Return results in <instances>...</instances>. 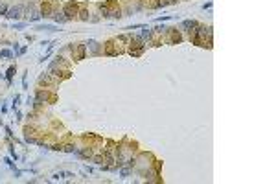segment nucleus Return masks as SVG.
I'll list each match as a JSON object with an SVG mask.
<instances>
[{
  "label": "nucleus",
  "mask_w": 276,
  "mask_h": 184,
  "mask_svg": "<svg viewBox=\"0 0 276 184\" xmlns=\"http://www.w3.org/2000/svg\"><path fill=\"white\" fill-rule=\"evenodd\" d=\"M191 43L203 48H212V28L197 26L191 31Z\"/></svg>",
  "instance_id": "f257e3e1"
},
{
  "label": "nucleus",
  "mask_w": 276,
  "mask_h": 184,
  "mask_svg": "<svg viewBox=\"0 0 276 184\" xmlns=\"http://www.w3.org/2000/svg\"><path fill=\"white\" fill-rule=\"evenodd\" d=\"M78 11H79V4L78 2H66L63 6V15L66 17V20H72L74 17L78 15Z\"/></svg>",
  "instance_id": "f03ea898"
},
{
  "label": "nucleus",
  "mask_w": 276,
  "mask_h": 184,
  "mask_svg": "<svg viewBox=\"0 0 276 184\" xmlns=\"http://www.w3.org/2000/svg\"><path fill=\"white\" fill-rule=\"evenodd\" d=\"M55 6H57V0H44V4H43V11H41V15L44 17H52L55 15Z\"/></svg>",
  "instance_id": "7ed1b4c3"
},
{
  "label": "nucleus",
  "mask_w": 276,
  "mask_h": 184,
  "mask_svg": "<svg viewBox=\"0 0 276 184\" xmlns=\"http://www.w3.org/2000/svg\"><path fill=\"white\" fill-rule=\"evenodd\" d=\"M168 33H170V39H168L170 44H179V43H182V37H180V33L177 31V28H168Z\"/></svg>",
  "instance_id": "20e7f679"
},
{
  "label": "nucleus",
  "mask_w": 276,
  "mask_h": 184,
  "mask_svg": "<svg viewBox=\"0 0 276 184\" xmlns=\"http://www.w3.org/2000/svg\"><path fill=\"white\" fill-rule=\"evenodd\" d=\"M20 15H22V6H13V7H7V13H6L7 19L17 20V19H20Z\"/></svg>",
  "instance_id": "39448f33"
},
{
  "label": "nucleus",
  "mask_w": 276,
  "mask_h": 184,
  "mask_svg": "<svg viewBox=\"0 0 276 184\" xmlns=\"http://www.w3.org/2000/svg\"><path fill=\"white\" fill-rule=\"evenodd\" d=\"M105 55H118V54H122V50L120 48H116V41H109V43L105 44Z\"/></svg>",
  "instance_id": "423d86ee"
},
{
  "label": "nucleus",
  "mask_w": 276,
  "mask_h": 184,
  "mask_svg": "<svg viewBox=\"0 0 276 184\" xmlns=\"http://www.w3.org/2000/svg\"><path fill=\"white\" fill-rule=\"evenodd\" d=\"M85 44H87V48L90 50V54H92V55H99V54H101V50H103L101 44L96 43V41H87Z\"/></svg>",
  "instance_id": "0eeeda50"
},
{
  "label": "nucleus",
  "mask_w": 276,
  "mask_h": 184,
  "mask_svg": "<svg viewBox=\"0 0 276 184\" xmlns=\"http://www.w3.org/2000/svg\"><path fill=\"white\" fill-rule=\"evenodd\" d=\"M199 26V22L197 20H193V19H190V20H182V24H180V30H184V31H193L195 28Z\"/></svg>",
  "instance_id": "6e6552de"
},
{
  "label": "nucleus",
  "mask_w": 276,
  "mask_h": 184,
  "mask_svg": "<svg viewBox=\"0 0 276 184\" xmlns=\"http://www.w3.org/2000/svg\"><path fill=\"white\" fill-rule=\"evenodd\" d=\"M85 54H87V44H85V43H81V44L76 46V57H74V59H76V61L85 59Z\"/></svg>",
  "instance_id": "1a4fd4ad"
},
{
  "label": "nucleus",
  "mask_w": 276,
  "mask_h": 184,
  "mask_svg": "<svg viewBox=\"0 0 276 184\" xmlns=\"http://www.w3.org/2000/svg\"><path fill=\"white\" fill-rule=\"evenodd\" d=\"M112 2H114V0H109V2H105V4H99V11H101V15L105 17V19L111 17V6H112Z\"/></svg>",
  "instance_id": "9d476101"
},
{
  "label": "nucleus",
  "mask_w": 276,
  "mask_h": 184,
  "mask_svg": "<svg viewBox=\"0 0 276 184\" xmlns=\"http://www.w3.org/2000/svg\"><path fill=\"white\" fill-rule=\"evenodd\" d=\"M15 72H17V66H15V64H11L9 68L6 70V74H4V78L7 79V85H11V81H13V76H15Z\"/></svg>",
  "instance_id": "9b49d317"
},
{
  "label": "nucleus",
  "mask_w": 276,
  "mask_h": 184,
  "mask_svg": "<svg viewBox=\"0 0 276 184\" xmlns=\"http://www.w3.org/2000/svg\"><path fill=\"white\" fill-rule=\"evenodd\" d=\"M72 177H74V173H70V171H57V173L52 175L54 180H59V179H72Z\"/></svg>",
  "instance_id": "f8f14e48"
},
{
  "label": "nucleus",
  "mask_w": 276,
  "mask_h": 184,
  "mask_svg": "<svg viewBox=\"0 0 276 184\" xmlns=\"http://www.w3.org/2000/svg\"><path fill=\"white\" fill-rule=\"evenodd\" d=\"M74 155H78V156H81V158H90L92 156V149L90 147H85V149H78Z\"/></svg>",
  "instance_id": "ddd939ff"
},
{
  "label": "nucleus",
  "mask_w": 276,
  "mask_h": 184,
  "mask_svg": "<svg viewBox=\"0 0 276 184\" xmlns=\"http://www.w3.org/2000/svg\"><path fill=\"white\" fill-rule=\"evenodd\" d=\"M78 15H79V19H81V20H88V19H90V13H88V9H87V6H85V4L81 6V9L78 11Z\"/></svg>",
  "instance_id": "4468645a"
},
{
  "label": "nucleus",
  "mask_w": 276,
  "mask_h": 184,
  "mask_svg": "<svg viewBox=\"0 0 276 184\" xmlns=\"http://www.w3.org/2000/svg\"><path fill=\"white\" fill-rule=\"evenodd\" d=\"M39 31H57V26H54V24H41V26H37Z\"/></svg>",
  "instance_id": "2eb2a0df"
},
{
  "label": "nucleus",
  "mask_w": 276,
  "mask_h": 184,
  "mask_svg": "<svg viewBox=\"0 0 276 184\" xmlns=\"http://www.w3.org/2000/svg\"><path fill=\"white\" fill-rule=\"evenodd\" d=\"M13 52L11 50H0V59H11Z\"/></svg>",
  "instance_id": "dca6fc26"
},
{
  "label": "nucleus",
  "mask_w": 276,
  "mask_h": 184,
  "mask_svg": "<svg viewBox=\"0 0 276 184\" xmlns=\"http://www.w3.org/2000/svg\"><path fill=\"white\" fill-rule=\"evenodd\" d=\"M63 151H66V153H76L78 147L74 146V144H66V146H63Z\"/></svg>",
  "instance_id": "f3484780"
},
{
  "label": "nucleus",
  "mask_w": 276,
  "mask_h": 184,
  "mask_svg": "<svg viewBox=\"0 0 276 184\" xmlns=\"http://www.w3.org/2000/svg\"><path fill=\"white\" fill-rule=\"evenodd\" d=\"M92 162H94V164H98V166H101V164L105 162V156H103V153H101V155H98V156H94V158H92Z\"/></svg>",
  "instance_id": "a211bd4d"
},
{
  "label": "nucleus",
  "mask_w": 276,
  "mask_h": 184,
  "mask_svg": "<svg viewBox=\"0 0 276 184\" xmlns=\"http://www.w3.org/2000/svg\"><path fill=\"white\" fill-rule=\"evenodd\" d=\"M166 6H170V0H156L153 4V7H166Z\"/></svg>",
  "instance_id": "6ab92c4d"
},
{
  "label": "nucleus",
  "mask_w": 276,
  "mask_h": 184,
  "mask_svg": "<svg viewBox=\"0 0 276 184\" xmlns=\"http://www.w3.org/2000/svg\"><path fill=\"white\" fill-rule=\"evenodd\" d=\"M55 22H59V24H64V22H68L66 20V17L63 13H55Z\"/></svg>",
  "instance_id": "aec40b11"
},
{
  "label": "nucleus",
  "mask_w": 276,
  "mask_h": 184,
  "mask_svg": "<svg viewBox=\"0 0 276 184\" xmlns=\"http://www.w3.org/2000/svg\"><path fill=\"white\" fill-rule=\"evenodd\" d=\"M20 103V96H15L13 98V111H17V105Z\"/></svg>",
  "instance_id": "412c9836"
},
{
  "label": "nucleus",
  "mask_w": 276,
  "mask_h": 184,
  "mask_svg": "<svg viewBox=\"0 0 276 184\" xmlns=\"http://www.w3.org/2000/svg\"><path fill=\"white\" fill-rule=\"evenodd\" d=\"M127 175H129V166H127V168H123V170L120 171V177H122V179H125Z\"/></svg>",
  "instance_id": "4be33fe9"
},
{
  "label": "nucleus",
  "mask_w": 276,
  "mask_h": 184,
  "mask_svg": "<svg viewBox=\"0 0 276 184\" xmlns=\"http://www.w3.org/2000/svg\"><path fill=\"white\" fill-rule=\"evenodd\" d=\"M13 28L15 30H22V28H26V24L24 22H17V24H13Z\"/></svg>",
  "instance_id": "5701e85b"
},
{
  "label": "nucleus",
  "mask_w": 276,
  "mask_h": 184,
  "mask_svg": "<svg viewBox=\"0 0 276 184\" xmlns=\"http://www.w3.org/2000/svg\"><path fill=\"white\" fill-rule=\"evenodd\" d=\"M4 162H6L7 166H9L11 170H15V166H13V162H11V158H9V156H6V158H4Z\"/></svg>",
  "instance_id": "b1692460"
},
{
  "label": "nucleus",
  "mask_w": 276,
  "mask_h": 184,
  "mask_svg": "<svg viewBox=\"0 0 276 184\" xmlns=\"http://www.w3.org/2000/svg\"><path fill=\"white\" fill-rule=\"evenodd\" d=\"M26 52H28V48H26V46H22V48L19 50V55H24V54H26Z\"/></svg>",
  "instance_id": "393cba45"
},
{
  "label": "nucleus",
  "mask_w": 276,
  "mask_h": 184,
  "mask_svg": "<svg viewBox=\"0 0 276 184\" xmlns=\"http://www.w3.org/2000/svg\"><path fill=\"white\" fill-rule=\"evenodd\" d=\"M210 7H212V2H208V4L203 6V9H210Z\"/></svg>",
  "instance_id": "a878e982"
},
{
  "label": "nucleus",
  "mask_w": 276,
  "mask_h": 184,
  "mask_svg": "<svg viewBox=\"0 0 276 184\" xmlns=\"http://www.w3.org/2000/svg\"><path fill=\"white\" fill-rule=\"evenodd\" d=\"M177 2H180V0H170V4H177Z\"/></svg>",
  "instance_id": "bb28decb"
},
{
  "label": "nucleus",
  "mask_w": 276,
  "mask_h": 184,
  "mask_svg": "<svg viewBox=\"0 0 276 184\" xmlns=\"http://www.w3.org/2000/svg\"><path fill=\"white\" fill-rule=\"evenodd\" d=\"M2 78H4V74H0V79H2Z\"/></svg>",
  "instance_id": "cd10ccee"
}]
</instances>
